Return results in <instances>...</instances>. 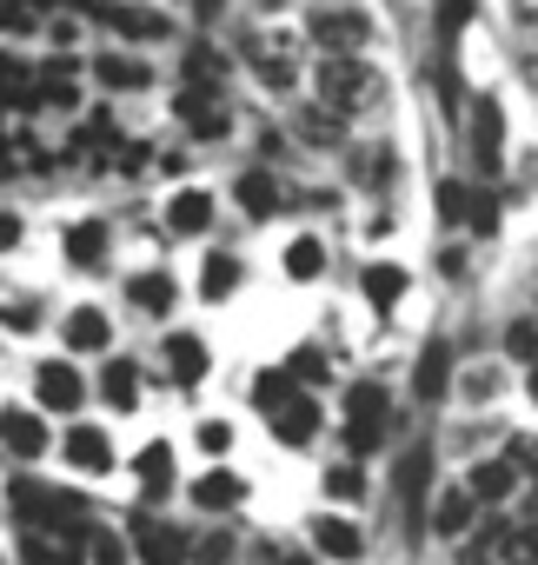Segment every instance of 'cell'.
I'll use <instances>...</instances> for the list:
<instances>
[{"instance_id": "obj_1", "label": "cell", "mask_w": 538, "mask_h": 565, "mask_svg": "<svg viewBox=\"0 0 538 565\" xmlns=\"http://www.w3.org/2000/svg\"><path fill=\"white\" fill-rule=\"evenodd\" d=\"M373 100H379V74L359 54H320V107L346 120V114H366Z\"/></svg>"}, {"instance_id": "obj_2", "label": "cell", "mask_w": 538, "mask_h": 565, "mask_svg": "<svg viewBox=\"0 0 538 565\" xmlns=\"http://www.w3.org/2000/svg\"><path fill=\"white\" fill-rule=\"evenodd\" d=\"M392 426V393L386 386H353L346 393V446L353 452H373Z\"/></svg>"}, {"instance_id": "obj_3", "label": "cell", "mask_w": 538, "mask_h": 565, "mask_svg": "<svg viewBox=\"0 0 538 565\" xmlns=\"http://www.w3.org/2000/svg\"><path fill=\"white\" fill-rule=\"evenodd\" d=\"M426 492H432V446H406V459H399V505H406V532H426Z\"/></svg>"}, {"instance_id": "obj_4", "label": "cell", "mask_w": 538, "mask_h": 565, "mask_svg": "<svg viewBox=\"0 0 538 565\" xmlns=\"http://www.w3.org/2000/svg\"><path fill=\"white\" fill-rule=\"evenodd\" d=\"M173 114H180V120H186V127H193L200 140H219V134H226V120H233V107L219 100V87H193V81L180 87Z\"/></svg>"}, {"instance_id": "obj_5", "label": "cell", "mask_w": 538, "mask_h": 565, "mask_svg": "<svg viewBox=\"0 0 538 565\" xmlns=\"http://www.w3.org/2000/svg\"><path fill=\"white\" fill-rule=\"evenodd\" d=\"M313 41H320V54H359L373 41V21L366 14H320L313 21Z\"/></svg>"}, {"instance_id": "obj_6", "label": "cell", "mask_w": 538, "mask_h": 565, "mask_svg": "<svg viewBox=\"0 0 538 565\" xmlns=\"http://www.w3.org/2000/svg\"><path fill=\"white\" fill-rule=\"evenodd\" d=\"M412 393H419L426 406H439V399L452 393V347H445V340H426V353H419V366H412Z\"/></svg>"}, {"instance_id": "obj_7", "label": "cell", "mask_w": 538, "mask_h": 565, "mask_svg": "<svg viewBox=\"0 0 538 565\" xmlns=\"http://www.w3.org/2000/svg\"><path fill=\"white\" fill-rule=\"evenodd\" d=\"M0 439H8L21 459H41L54 439H47V419L41 413H28V406H8V413H0Z\"/></svg>"}, {"instance_id": "obj_8", "label": "cell", "mask_w": 538, "mask_h": 565, "mask_svg": "<svg viewBox=\"0 0 538 565\" xmlns=\"http://www.w3.org/2000/svg\"><path fill=\"white\" fill-rule=\"evenodd\" d=\"M133 552H140V565H186L180 558V532L173 525H160V519H133Z\"/></svg>"}, {"instance_id": "obj_9", "label": "cell", "mask_w": 538, "mask_h": 565, "mask_svg": "<svg viewBox=\"0 0 538 565\" xmlns=\"http://www.w3.org/2000/svg\"><path fill=\"white\" fill-rule=\"evenodd\" d=\"M273 433H280V446H306V439L320 433V399H313V393H293V399L273 413Z\"/></svg>"}, {"instance_id": "obj_10", "label": "cell", "mask_w": 538, "mask_h": 565, "mask_svg": "<svg viewBox=\"0 0 538 565\" xmlns=\"http://www.w3.org/2000/svg\"><path fill=\"white\" fill-rule=\"evenodd\" d=\"M472 153H478V173H498V153H505V120H498V100H478V120H472Z\"/></svg>"}, {"instance_id": "obj_11", "label": "cell", "mask_w": 538, "mask_h": 565, "mask_svg": "<svg viewBox=\"0 0 538 565\" xmlns=\"http://www.w3.org/2000/svg\"><path fill=\"white\" fill-rule=\"evenodd\" d=\"M213 226V193H200V186H186V193H173L166 200V233H206Z\"/></svg>"}, {"instance_id": "obj_12", "label": "cell", "mask_w": 538, "mask_h": 565, "mask_svg": "<svg viewBox=\"0 0 538 565\" xmlns=\"http://www.w3.org/2000/svg\"><path fill=\"white\" fill-rule=\"evenodd\" d=\"M34 386H41V406H47V413H74V406L87 399V386H80V373H74V366H41V380H34Z\"/></svg>"}, {"instance_id": "obj_13", "label": "cell", "mask_w": 538, "mask_h": 565, "mask_svg": "<svg viewBox=\"0 0 538 565\" xmlns=\"http://www.w3.org/2000/svg\"><path fill=\"white\" fill-rule=\"evenodd\" d=\"M485 545L498 552V565H538V525H492Z\"/></svg>"}, {"instance_id": "obj_14", "label": "cell", "mask_w": 538, "mask_h": 565, "mask_svg": "<svg viewBox=\"0 0 538 565\" xmlns=\"http://www.w3.org/2000/svg\"><path fill=\"white\" fill-rule=\"evenodd\" d=\"M233 193H239V206H246L252 220H273V213L287 206V193H280V180H273V173H239V186H233Z\"/></svg>"}, {"instance_id": "obj_15", "label": "cell", "mask_w": 538, "mask_h": 565, "mask_svg": "<svg viewBox=\"0 0 538 565\" xmlns=\"http://www.w3.org/2000/svg\"><path fill=\"white\" fill-rule=\"evenodd\" d=\"M67 459H74L80 472H107V466H114V439H107L100 426H74V433H67Z\"/></svg>"}, {"instance_id": "obj_16", "label": "cell", "mask_w": 538, "mask_h": 565, "mask_svg": "<svg viewBox=\"0 0 538 565\" xmlns=\"http://www.w3.org/2000/svg\"><path fill=\"white\" fill-rule=\"evenodd\" d=\"M512 486H518V466L512 459H485V466H472V499L478 505H498V499H512Z\"/></svg>"}, {"instance_id": "obj_17", "label": "cell", "mask_w": 538, "mask_h": 565, "mask_svg": "<svg viewBox=\"0 0 538 565\" xmlns=\"http://www.w3.org/2000/svg\"><path fill=\"white\" fill-rule=\"evenodd\" d=\"M107 340H114V327H107V313H100V307L67 313V347H74V353H107Z\"/></svg>"}, {"instance_id": "obj_18", "label": "cell", "mask_w": 538, "mask_h": 565, "mask_svg": "<svg viewBox=\"0 0 538 565\" xmlns=\"http://www.w3.org/2000/svg\"><path fill=\"white\" fill-rule=\"evenodd\" d=\"M472 519H478V499H472L465 486H452V492H439V505H432V525H439L445 539H459V532H472Z\"/></svg>"}, {"instance_id": "obj_19", "label": "cell", "mask_w": 538, "mask_h": 565, "mask_svg": "<svg viewBox=\"0 0 538 565\" xmlns=\"http://www.w3.org/2000/svg\"><path fill=\"white\" fill-rule=\"evenodd\" d=\"M193 499H200L206 512H233V505L246 499V479H239V472H206V479H193Z\"/></svg>"}, {"instance_id": "obj_20", "label": "cell", "mask_w": 538, "mask_h": 565, "mask_svg": "<svg viewBox=\"0 0 538 565\" xmlns=\"http://www.w3.org/2000/svg\"><path fill=\"white\" fill-rule=\"evenodd\" d=\"M166 373H173L180 386H193V380L206 373V347H200L193 333H173V340H166Z\"/></svg>"}, {"instance_id": "obj_21", "label": "cell", "mask_w": 538, "mask_h": 565, "mask_svg": "<svg viewBox=\"0 0 538 565\" xmlns=\"http://www.w3.org/2000/svg\"><path fill=\"white\" fill-rule=\"evenodd\" d=\"M359 287H366V300H373L379 313H392V307H399V294H406V273H399V266H366Z\"/></svg>"}, {"instance_id": "obj_22", "label": "cell", "mask_w": 538, "mask_h": 565, "mask_svg": "<svg viewBox=\"0 0 538 565\" xmlns=\"http://www.w3.org/2000/svg\"><path fill=\"white\" fill-rule=\"evenodd\" d=\"M293 393H300V380H293L287 366H280V373H259V380H252V406H259L266 419H273V413H280Z\"/></svg>"}, {"instance_id": "obj_23", "label": "cell", "mask_w": 538, "mask_h": 565, "mask_svg": "<svg viewBox=\"0 0 538 565\" xmlns=\"http://www.w3.org/2000/svg\"><path fill=\"white\" fill-rule=\"evenodd\" d=\"M300 140H306V147H346V127H340L333 107H306V114H300Z\"/></svg>"}, {"instance_id": "obj_24", "label": "cell", "mask_w": 538, "mask_h": 565, "mask_svg": "<svg viewBox=\"0 0 538 565\" xmlns=\"http://www.w3.org/2000/svg\"><path fill=\"white\" fill-rule=\"evenodd\" d=\"M67 259H74V266H100V259H107V226H100V220H80V226L67 233Z\"/></svg>"}, {"instance_id": "obj_25", "label": "cell", "mask_w": 538, "mask_h": 565, "mask_svg": "<svg viewBox=\"0 0 538 565\" xmlns=\"http://www.w3.org/2000/svg\"><path fill=\"white\" fill-rule=\"evenodd\" d=\"M313 545H320L326 558H359V532H353L346 519H313Z\"/></svg>"}, {"instance_id": "obj_26", "label": "cell", "mask_w": 538, "mask_h": 565, "mask_svg": "<svg viewBox=\"0 0 538 565\" xmlns=\"http://www.w3.org/2000/svg\"><path fill=\"white\" fill-rule=\"evenodd\" d=\"M114 94H133V87H147V67L133 61V54H100V67H94Z\"/></svg>"}, {"instance_id": "obj_27", "label": "cell", "mask_w": 538, "mask_h": 565, "mask_svg": "<svg viewBox=\"0 0 538 565\" xmlns=\"http://www.w3.org/2000/svg\"><path fill=\"white\" fill-rule=\"evenodd\" d=\"M127 294H133L140 313H166V307H173V279H166V273H140Z\"/></svg>"}, {"instance_id": "obj_28", "label": "cell", "mask_w": 538, "mask_h": 565, "mask_svg": "<svg viewBox=\"0 0 538 565\" xmlns=\"http://www.w3.org/2000/svg\"><path fill=\"white\" fill-rule=\"evenodd\" d=\"M100 393H107L120 413H133V406H140V373H133L127 360H114V366H107V380H100Z\"/></svg>"}, {"instance_id": "obj_29", "label": "cell", "mask_w": 538, "mask_h": 565, "mask_svg": "<svg viewBox=\"0 0 538 565\" xmlns=\"http://www.w3.org/2000/svg\"><path fill=\"white\" fill-rule=\"evenodd\" d=\"M200 279H206V287H200V294H206V300H226V294H233V287H239V259H233V253H213V259H206V273H200Z\"/></svg>"}, {"instance_id": "obj_30", "label": "cell", "mask_w": 538, "mask_h": 565, "mask_svg": "<svg viewBox=\"0 0 538 565\" xmlns=\"http://www.w3.org/2000/svg\"><path fill=\"white\" fill-rule=\"evenodd\" d=\"M287 273H293V279H320V273H326V246H320V239H293V246H287Z\"/></svg>"}, {"instance_id": "obj_31", "label": "cell", "mask_w": 538, "mask_h": 565, "mask_svg": "<svg viewBox=\"0 0 538 565\" xmlns=\"http://www.w3.org/2000/svg\"><path fill=\"white\" fill-rule=\"evenodd\" d=\"M505 360L538 366V320H512V327H505Z\"/></svg>"}, {"instance_id": "obj_32", "label": "cell", "mask_w": 538, "mask_h": 565, "mask_svg": "<svg viewBox=\"0 0 538 565\" xmlns=\"http://www.w3.org/2000/svg\"><path fill=\"white\" fill-rule=\"evenodd\" d=\"M140 486H147V492H166V486H173V452H166V446H147V452H140Z\"/></svg>"}, {"instance_id": "obj_33", "label": "cell", "mask_w": 538, "mask_h": 565, "mask_svg": "<svg viewBox=\"0 0 538 565\" xmlns=\"http://www.w3.org/2000/svg\"><path fill=\"white\" fill-rule=\"evenodd\" d=\"M8 499H14V512H21V519H47L54 486H41V479H14V492H8Z\"/></svg>"}, {"instance_id": "obj_34", "label": "cell", "mask_w": 538, "mask_h": 565, "mask_svg": "<svg viewBox=\"0 0 538 565\" xmlns=\"http://www.w3.org/2000/svg\"><path fill=\"white\" fill-rule=\"evenodd\" d=\"M287 373H293L300 386H326V373H333V366H326V353H320V347H300V353L287 360Z\"/></svg>"}, {"instance_id": "obj_35", "label": "cell", "mask_w": 538, "mask_h": 565, "mask_svg": "<svg viewBox=\"0 0 538 565\" xmlns=\"http://www.w3.org/2000/svg\"><path fill=\"white\" fill-rule=\"evenodd\" d=\"M465 21H472V0H439V47L452 54V41L465 34Z\"/></svg>"}, {"instance_id": "obj_36", "label": "cell", "mask_w": 538, "mask_h": 565, "mask_svg": "<svg viewBox=\"0 0 538 565\" xmlns=\"http://www.w3.org/2000/svg\"><path fill=\"white\" fill-rule=\"evenodd\" d=\"M127 41H153V34H166V21H153V14H140V8H120V14H107Z\"/></svg>"}, {"instance_id": "obj_37", "label": "cell", "mask_w": 538, "mask_h": 565, "mask_svg": "<svg viewBox=\"0 0 538 565\" xmlns=\"http://www.w3.org/2000/svg\"><path fill=\"white\" fill-rule=\"evenodd\" d=\"M219 74H226V61H219L213 47H193V54H186V81H193V87H219Z\"/></svg>"}, {"instance_id": "obj_38", "label": "cell", "mask_w": 538, "mask_h": 565, "mask_svg": "<svg viewBox=\"0 0 538 565\" xmlns=\"http://www.w3.org/2000/svg\"><path fill=\"white\" fill-rule=\"evenodd\" d=\"M28 565H80V552L67 539H28Z\"/></svg>"}, {"instance_id": "obj_39", "label": "cell", "mask_w": 538, "mask_h": 565, "mask_svg": "<svg viewBox=\"0 0 538 565\" xmlns=\"http://www.w3.org/2000/svg\"><path fill=\"white\" fill-rule=\"evenodd\" d=\"M465 226H472L478 239L498 233V200H492V193H472V200H465Z\"/></svg>"}, {"instance_id": "obj_40", "label": "cell", "mask_w": 538, "mask_h": 565, "mask_svg": "<svg viewBox=\"0 0 538 565\" xmlns=\"http://www.w3.org/2000/svg\"><path fill=\"white\" fill-rule=\"evenodd\" d=\"M326 492H333V499H366L359 466H333V472H326Z\"/></svg>"}, {"instance_id": "obj_41", "label": "cell", "mask_w": 538, "mask_h": 565, "mask_svg": "<svg viewBox=\"0 0 538 565\" xmlns=\"http://www.w3.org/2000/svg\"><path fill=\"white\" fill-rule=\"evenodd\" d=\"M226 558H233V539H226V532H206V539L193 545V565H226Z\"/></svg>"}, {"instance_id": "obj_42", "label": "cell", "mask_w": 538, "mask_h": 565, "mask_svg": "<svg viewBox=\"0 0 538 565\" xmlns=\"http://www.w3.org/2000/svg\"><path fill=\"white\" fill-rule=\"evenodd\" d=\"M87 552H94V565H127V552H120V539H114V532H100V525L87 532Z\"/></svg>"}, {"instance_id": "obj_43", "label": "cell", "mask_w": 538, "mask_h": 565, "mask_svg": "<svg viewBox=\"0 0 538 565\" xmlns=\"http://www.w3.org/2000/svg\"><path fill=\"white\" fill-rule=\"evenodd\" d=\"M465 200H472V193H465L459 180H439V213H445V220H465Z\"/></svg>"}, {"instance_id": "obj_44", "label": "cell", "mask_w": 538, "mask_h": 565, "mask_svg": "<svg viewBox=\"0 0 538 565\" xmlns=\"http://www.w3.org/2000/svg\"><path fill=\"white\" fill-rule=\"evenodd\" d=\"M492 393H498V373L492 366H472L465 373V399H492Z\"/></svg>"}, {"instance_id": "obj_45", "label": "cell", "mask_w": 538, "mask_h": 565, "mask_svg": "<svg viewBox=\"0 0 538 565\" xmlns=\"http://www.w3.org/2000/svg\"><path fill=\"white\" fill-rule=\"evenodd\" d=\"M259 565H313V552H293V545H266Z\"/></svg>"}, {"instance_id": "obj_46", "label": "cell", "mask_w": 538, "mask_h": 565, "mask_svg": "<svg viewBox=\"0 0 538 565\" xmlns=\"http://www.w3.org/2000/svg\"><path fill=\"white\" fill-rule=\"evenodd\" d=\"M200 446H206V452H226V446H233V426L206 419V426H200Z\"/></svg>"}, {"instance_id": "obj_47", "label": "cell", "mask_w": 538, "mask_h": 565, "mask_svg": "<svg viewBox=\"0 0 538 565\" xmlns=\"http://www.w3.org/2000/svg\"><path fill=\"white\" fill-rule=\"evenodd\" d=\"M518 472H538V439H512V452H505Z\"/></svg>"}, {"instance_id": "obj_48", "label": "cell", "mask_w": 538, "mask_h": 565, "mask_svg": "<svg viewBox=\"0 0 538 565\" xmlns=\"http://www.w3.org/2000/svg\"><path fill=\"white\" fill-rule=\"evenodd\" d=\"M21 246V213H0V253Z\"/></svg>"}, {"instance_id": "obj_49", "label": "cell", "mask_w": 538, "mask_h": 565, "mask_svg": "<svg viewBox=\"0 0 538 565\" xmlns=\"http://www.w3.org/2000/svg\"><path fill=\"white\" fill-rule=\"evenodd\" d=\"M525 393H531V399H538V366H531V373H525Z\"/></svg>"}, {"instance_id": "obj_50", "label": "cell", "mask_w": 538, "mask_h": 565, "mask_svg": "<svg viewBox=\"0 0 538 565\" xmlns=\"http://www.w3.org/2000/svg\"><path fill=\"white\" fill-rule=\"evenodd\" d=\"M193 8H200V14H219V0H193Z\"/></svg>"}, {"instance_id": "obj_51", "label": "cell", "mask_w": 538, "mask_h": 565, "mask_svg": "<svg viewBox=\"0 0 538 565\" xmlns=\"http://www.w3.org/2000/svg\"><path fill=\"white\" fill-rule=\"evenodd\" d=\"M259 8H287V0H259Z\"/></svg>"}]
</instances>
